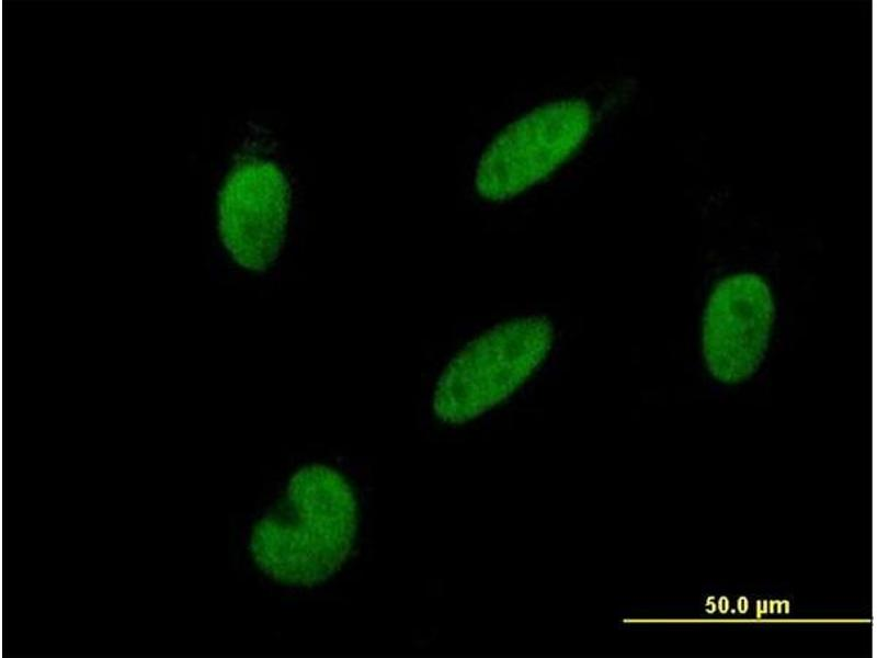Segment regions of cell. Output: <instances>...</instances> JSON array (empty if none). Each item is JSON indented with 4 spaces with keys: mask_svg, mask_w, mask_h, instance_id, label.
<instances>
[{
    "mask_svg": "<svg viewBox=\"0 0 877 658\" xmlns=\"http://www.w3.org/2000/svg\"><path fill=\"white\" fill-rule=\"evenodd\" d=\"M354 491L337 469L310 464L289 478L284 497L252 526L247 549L269 578L314 587L348 560L357 533Z\"/></svg>",
    "mask_w": 877,
    "mask_h": 658,
    "instance_id": "1",
    "label": "cell"
},
{
    "mask_svg": "<svg viewBox=\"0 0 877 658\" xmlns=\"http://www.w3.org/2000/svg\"><path fill=\"white\" fill-rule=\"evenodd\" d=\"M591 122V107L582 99L546 103L512 122L478 161V193L504 201L542 181L578 149Z\"/></svg>",
    "mask_w": 877,
    "mask_h": 658,
    "instance_id": "3",
    "label": "cell"
},
{
    "mask_svg": "<svg viewBox=\"0 0 877 658\" xmlns=\"http://www.w3.org/2000/svg\"><path fill=\"white\" fill-rule=\"evenodd\" d=\"M554 328L540 316L499 324L469 341L448 363L433 395L445 423L470 421L515 393L551 350Z\"/></svg>",
    "mask_w": 877,
    "mask_h": 658,
    "instance_id": "2",
    "label": "cell"
},
{
    "mask_svg": "<svg viewBox=\"0 0 877 658\" xmlns=\"http://www.w3.org/2000/svg\"><path fill=\"white\" fill-rule=\"evenodd\" d=\"M774 314L768 285L758 274H733L715 285L704 313L703 354L717 381L740 383L758 370Z\"/></svg>",
    "mask_w": 877,
    "mask_h": 658,
    "instance_id": "5",
    "label": "cell"
},
{
    "mask_svg": "<svg viewBox=\"0 0 877 658\" xmlns=\"http://www.w3.org/2000/svg\"><path fill=\"white\" fill-rule=\"evenodd\" d=\"M291 186L271 160L243 157L227 173L218 193L217 228L230 258L252 272L277 259L286 234Z\"/></svg>",
    "mask_w": 877,
    "mask_h": 658,
    "instance_id": "4",
    "label": "cell"
}]
</instances>
